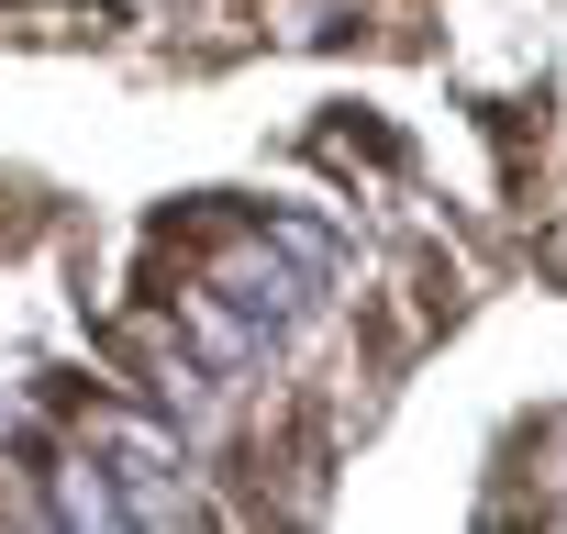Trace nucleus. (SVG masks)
Listing matches in <instances>:
<instances>
[{
  "label": "nucleus",
  "instance_id": "nucleus-1",
  "mask_svg": "<svg viewBox=\"0 0 567 534\" xmlns=\"http://www.w3.org/2000/svg\"><path fill=\"white\" fill-rule=\"evenodd\" d=\"M301 256H312V245H234V256L212 267V290H223L256 335H278V324H301Z\"/></svg>",
  "mask_w": 567,
  "mask_h": 534
}]
</instances>
